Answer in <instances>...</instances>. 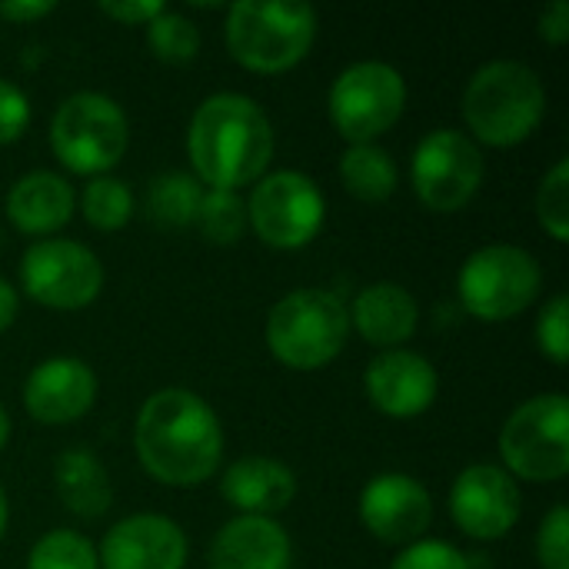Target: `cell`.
I'll list each match as a JSON object with an SVG mask.
<instances>
[{
  "label": "cell",
  "instance_id": "26",
  "mask_svg": "<svg viewBox=\"0 0 569 569\" xmlns=\"http://www.w3.org/2000/svg\"><path fill=\"white\" fill-rule=\"evenodd\" d=\"M193 223L207 243L233 247L247 233V200L233 190H203Z\"/></svg>",
  "mask_w": 569,
  "mask_h": 569
},
{
  "label": "cell",
  "instance_id": "14",
  "mask_svg": "<svg viewBox=\"0 0 569 569\" xmlns=\"http://www.w3.org/2000/svg\"><path fill=\"white\" fill-rule=\"evenodd\" d=\"M360 520L380 543L410 547L430 530L433 500L427 487L407 473H377L360 493Z\"/></svg>",
  "mask_w": 569,
  "mask_h": 569
},
{
  "label": "cell",
  "instance_id": "2",
  "mask_svg": "<svg viewBox=\"0 0 569 569\" xmlns=\"http://www.w3.org/2000/svg\"><path fill=\"white\" fill-rule=\"evenodd\" d=\"M277 150V133L263 107L243 93L207 97L187 127V157L207 190H240L257 183Z\"/></svg>",
  "mask_w": 569,
  "mask_h": 569
},
{
  "label": "cell",
  "instance_id": "24",
  "mask_svg": "<svg viewBox=\"0 0 569 569\" xmlns=\"http://www.w3.org/2000/svg\"><path fill=\"white\" fill-rule=\"evenodd\" d=\"M203 187L197 177L180 173V170H167L157 173L147 187V217L160 227V230H183L193 227L197 207H200Z\"/></svg>",
  "mask_w": 569,
  "mask_h": 569
},
{
  "label": "cell",
  "instance_id": "20",
  "mask_svg": "<svg viewBox=\"0 0 569 569\" xmlns=\"http://www.w3.org/2000/svg\"><path fill=\"white\" fill-rule=\"evenodd\" d=\"M223 500L240 517H277L297 497V477L287 463L273 457H240L223 470Z\"/></svg>",
  "mask_w": 569,
  "mask_h": 569
},
{
  "label": "cell",
  "instance_id": "10",
  "mask_svg": "<svg viewBox=\"0 0 569 569\" xmlns=\"http://www.w3.org/2000/svg\"><path fill=\"white\" fill-rule=\"evenodd\" d=\"M327 220V200L313 177L300 170H273L253 183L247 227L273 250L307 247Z\"/></svg>",
  "mask_w": 569,
  "mask_h": 569
},
{
  "label": "cell",
  "instance_id": "17",
  "mask_svg": "<svg viewBox=\"0 0 569 569\" xmlns=\"http://www.w3.org/2000/svg\"><path fill=\"white\" fill-rule=\"evenodd\" d=\"M97 403V373L77 357L37 363L23 383V407L43 427H63L87 417Z\"/></svg>",
  "mask_w": 569,
  "mask_h": 569
},
{
  "label": "cell",
  "instance_id": "22",
  "mask_svg": "<svg viewBox=\"0 0 569 569\" xmlns=\"http://www.w3.org/2000/svg\"><path fill=\"white\" fill-rule=\"evenodd\" d=\"M53 487L63 507L80 520H100L113 503L110 473L93 450L73 447L53 463Z\"/></svg>",
  "mask_w": 569,
  "mask_h": 569
},
{
  "label": "cell",
  "instance_id": "13",
  "mask_svg": "<svg viewBox=\"0 0 569 569\" xmlns=\"http://www.w3.org/2000/svg\"><path fill=\"white\" fill-rule=\"evenodd\" d=\"M523 510L517 480L493 463L467 467L450 490V517L473 540H503Z\"/></svg>",
  "mask_w": 569,
  "mask_h": 569
},
{
  "label": "cell",
  "instance_id": "29",
  "mask_svg": "<svg viewBox=\"0 0 569 569\" xmlns=\"http://www.w3.org/2000/svg\"><path fill=\"white\" fill-rule=\"evenodd\" d=\"M537 220L540 227L557 240L567 243L569 240V160H557L547 177L540 180L537 190Z\"/></svg>",
  "mask_w": 569,
  "mask_h": 569
},
{
  "label": "cell",
  "instance_id": "39",
  "mask_svg": "<svg viewBox=\"0 0 569 569\" xmlns=\"http://www.w3.org/2000/svg\"><path fill=\"white\" fill-rule=\"evenodd\" d=\"M7 440H10V417H7V410L0 407V450L7 447Z\"/></svg>",
  "mask_w": 569,
  "mask_h": 569
},
{
  "label": "cell",
  "instance_id": "4",
  "mask_svg": "<svg viewBox=\"0 0 569 569\" xmlns=\"http://www.w3.org/2000/svg\"><path fill=\"white\" fill-rule=\"evenodd\" d=\"M227 50L253 73L293 70L317 40V10L290 0H240L227 10Z\"/></svg>",
  "mask_w": 569,
  "mask_h": 569
},
{
  "label": "cell",
  "instance_id": "35",
  "mask_svg": "<svg viewBox=\"0 0 569 569\" xmlns=\"http://www.w3.org/2000/svg\"><path fill=\"white\" fill-rule=\"evenodd\" d=\"M537 33L553 43L563 47L569 40V0H553L550 7H543L540 20H537Z\"/></svg>",
  "mask_w": 569,
  "mask_h": 569
},
{
  "label": "cell",
  "instance_id": "37",
  "mask_svg": "<svg viewBox=\"0 0 569 569\" xmlns=\"http://www.w3.org/2000/svg\"><path fill=\"white\" fill-rule=\"evenodd\" d=\"M17 310H20V297H17V290L0 277V333L13 327Z\"/></svg>",
  "mask_w": 569,
  "mask_h": 569
},
{
  "label": "cell",
  "instance_id": "6",
  "mask_svg": "<svg viewBox=\"0 0 569 569\" xmlns=\"http://www.w3.org/2000/svg\"><path fill=\"white\" fill-rule=\"evenodd\" d=\"M130 120L123 107L97 90H77L50 117L53 157L80 177H107L127 153Z\"/></svg>",
  "mask_w": 569,
  "mask_h": 569
},
{
  "label": "cell",
  "instance_id": "38",
  "mask_svg": "<svg viewBox=\"0 0 569 569\" xmlns=\"http://www.w3.org/2000/svg\"><path fill=\"white\" fill-rule=\"evenodd\" d=\"M7 520H10V507H7V493H3V487H0V540H3V533H7Z\"/></svg>",
  "mask_w": 569,
  "mask_h": 569
},
{
  "label": "cell",
  "instance_id": "34",
  "mask_svg": "<svg viewBox=\"0 0 569 569\" xmlns=\"http://www.w3.org/2000/svg\"><path fill=\"white\" fill-rule=\"evenodd\" d=\"M100 10H103L110 20L123 23V27H147V23H150L153 17H160L167 7L157 3V0H103Z\"/></svg>",
  "mask_w": 569,
  "mask_h": 569
},
{
  "label": "cell",
  "instance_id": "28",
  "mask_svg": "<svg viewBox=\"0 0 569 569\" xmlns=\"http://www.w3.org/2000/svg\"><path fill=\"white\" fill-rule=\"evenodd\" d=\"M27 569H100V560L93 543L77 530H50L30 547Z\"/></svg>",
  "mask_w": 569,
  "mask_h": 569
},
{
  "label": "cell",
  "instance_id": "27",
  "mask_svg": "<svg viewBox=\"0 0 569 569\" xmlns=\"http://www.w3.org/2000/svg\"><path fill=\"white\" fill-rule=\"evenodd\" d=\"M147 43L160 63L183 67V63H193L200 53V30L187 13L167 7L160 17L147 23Z\"/></svg>",
  "mask_w": 569,
  "mask_h": 569
},
{
  "label": "cell",
  "instance_id": "11",
  "mask_svg": "<svg viewBox=\"0 0 569 569\" xmlns=\"http://www.w3.org/2000/svg\"><path fill=\"white\" fill-rule=\"evenodd\" d=\"M483 173H487L483 150L477 147L470 133L457 127L430 130L417 143L413 163H410L413 190L420 203L430 207L433 213L463 210L483 187Z\"/></svg>",
  "mask_w": 569,
  "mask_h": 569
},
{
  "label": "cell",
  "instance_id": "18",
  "mask_svg": "<svg viewBox=\"0 0 569 569\" xmlns=\"http://www.w3.org/2000/svg\"><path fill=\"white\" fill-rule=\"evenodd\" d=\"M293 547L270 517H233L210 543V569H290Z\"/></svg>",
  "mask_w": 569,
  "mask_h": 569
},
{
  "label": "cell",
  "instance_id": "3",
  "mask_svg": "<svg viewBox=\"0 0 569 569\" xmlns=\"http://www.w3.org/2000/svg\"><path fill=\"white\" fill-rule=\"evenodd\" d=\"M547 117V87L530 63L490 60L463 90V120L480 143L517 147L537 133Z\"/></svg>",
  "mask_w": 569,
  "mask_h": 569
},
{
  "label": "cell",
  "instance_id": "30",
  "mask_svg": "<svg viewBox=\"0 0 569 569\" xmlns=\"http://www.w3.org/2000/svg\"><path fill=\"white\" fill-rule=\"evenodd\" d=\"M537 347L543 357H550L557 367H567L569 360V300L567 293H557L543 303L537 317Z\"/></svg>",
  "mask_w": 569,
  "mask_h": 569
},
{
  "label": "cell",
  "instance_id": "21",
  "mask_svg": "<svg viewBox=\"0 0 569 569\" xmlns=\"http://www.w3.org/2000/svg\"><path fill=\"white\" fill-rule=\"evenodd\" d=\"M3 207L20 233L47 240L70 223L77 210V193L67 177L53 170H30L10 187Z\"/></svg>",
  "mask_w": 569,
  "mask_h": 569
},
{
  "label": "cell",
  "instance_id": "31",
  "mask_svg": "<svg viewBox=\"0 0 569 569\" xmlns=\"http://www.w3.org/2000/svg\"><path fill=\"white\" fill-rule=\"evenodd\" d=\"M540 569H569V510L557 503L537 530Z\"/></svg>",
  "mask_w": 569,
  "mask_h": 569
},
{
  "label": "cell",
  "instance_id": "32",
  "mask_svg": "<svg viewBox=\"0 0 569 569\" xmlns=\"http://www.w3.org/2000/svg\"><path fill=\"white\" fill-rule=\"evenodd\" d=\"M390 569H470V560L447 540H417L403 547Z\"/></svg>",
  "mask_w": 569,
  "mask_h": 569
},
{
  "label": "cell",
  "instance_id": "25",
  "mask_svg": "<svg viewBox=\"0 0 569 569\" xmlns=\"http://www.w3.org/2000/svg\"><path fill=\"white\" fill-rule=\"evenodd\" d=\"M77 203H80L83 220L100 233H113V230L127 227L133 217V207H137L130 183L120 177H110V173L90 177V183L80 190Z\"/></svg>",
  "mask_w": 569,
  "mask_h": 569
},
{
  "label": "cell",
  "instance_id": "15",
  "mask_svg": "<svg viewBox=\"0 0 569 569\" xmlns=\"http://www.w3.org/2000/svg\"><path fill=\"white\" fill-rule=\"evenodd\" d=\"M373 410L390 420H413L427 413L440 393L437 367L413 350H380L363 377Z\"/></svg>",
  "mask_w": 569,
  "mask_h": 569
},
{
  "label": "cell",
  "instance_id": "8",
  "mask_svg": "<svg viewBox=\"0 0 569 569\" xmlns=\"http://www.w3.org/2000/svg\"><path fill=\"white\" fill-rule=\"evenodd\" d=\"M503 470L527 483H557L569 473L567 393H537L520 403L500 430Z\"/></svg>",
  "mask_w": 569,
  "mask_h": 569
},
{
  "label": "cell",
  "instance_id": "5",
  "mask_svg": "<svg viewBox=\"0 0 569 569\" xmlns=\"http://www.w3.org/2000/svg\"><path fill=\"white\" fill-rule=\"evenodd\" d=\"M350 337L347 303L323 287H303L280 297L263 327L267 350L290 370H320L333 363Z\"/></svg>",
  "mask_w": 569,
  "mask_h": 569
},
{
  "label": "cell",
  "instance_id": "1",
  "mask_svg": "<svg viewBox=\"0 0 569 569\" xmlns=\"http://www.w3.org/2000/svg\"><path fill=\"white\" fill-rule=\"evenodd\" d=\"M140 467L163 487H200L223 463V427L217 410L187 387L150 393L133 423Z\"/></svg>",
  "mask_w": 569,
  "mask_h": 569
},
{
  "label": "cell",
  "instance_id": "9",
  "mask_svg": "<svg viewBox=\"0 0 569 569\" xmlns=\"http://www.w3.org/2000/svg\"><path fill=\"white\" fill-rule=\"evenodd\" d=\"M407 107V80L383 60H360L337 73L327 110L347 143H377Z\"/></svg>",
  "mask_w": 569,
  "mask_h": 569
},
{
  "label": "cell",
  "instance_id": "12",
  "mask_svg": "<svg viewBox=\"0 0 569 569\" xmlns=\"http://www.w3.org/2000/svg\"><path fill=\"white\" fill-rule=\"evenodd\" d=\"M20 287L47 310H83L103 290V263L77 240L47 237L23 250Z\"/></svg>",
  "mask_w": 569,
  "mask_h": 569
},
{
  "label": "cell",
  "instance_id": "7",
  "mask_svg": "<svg viewBox=\"0 0 569 569\" xmlns=\"http://www.w3.org/2000/svg\"><path fill=\"white\" fill-rule=\"evenodd\" d=\"M543 287L537 257L513 243H490L467 257L457 273V297L463 310L483 323H503L523 313Z\"/></svg>",
  "mask_w": 569,
  "mask_h": 569
},
{
  "label": "cell",
  "instance_id": "33",
  "mask_svg": "<svg viewBox=\"0 0 569 569\" xmlns=\"http://www.w3.org/2000/svg\"><path fill=\"white\" fill-rule=\"evenodd\" d=\"M30 127V100L27 93L0 77V147L17 143Z\"/></svg>",
  "mask_w": 569,
  "mask_h": 569
},
{
  "label": "cell",
  "instance_id": "36",
  "mask_svg": "<svg viewBox=\"0 0 569 569\" xmlns=\"http://www.w3.org/2000/svg\"><path fill=\"white\" fill-rule=\"evenodd\" d=\"M57 3L53 0H0V17L10 23H37L47 13H53Z\"/></svg>",
  "mask_w": 569,
  "mask_h": 569
},
{
  "label": "cell",
  "instance_id": "19",
  "mask_svg": "<svg viewBox=\"0 0 569 569\" xmlns=\"http://www.w3.org/2000/svg\"><path fill=\"white\" fill-rule=\"evenodd\" d=\"M347 313L350 330H357L370 347L380 350H400L420 327V307L413 293L390 280L363 287L347 307Z\"/></svg>",
  "mask_w": 569,
  "mask_h": 569
},
{
  "label": "cell",
  "instance_id": "16",
  "mask_svg": "<svg viewBox=\"0 0 569 569\" xmlns=\"http://www.w3.org/2000/svg\"><path fill=\"white\" fill-rule=\"evenodd\" d=\"M187 533L160 513H133L113 523L97 550L103 569H183Z\"/></svg>",
  "mask_w": 569,
  "mask_h": 569
},
{
  "label": "cell",
  "instance_id": "23",
  "mask_svg": "<svg viewBox=\"0 0 569 569\" xmlns=\"http://www.w3.org/2000/svg\"><path fill=\"white\" fill-rule=\"evenodd\" d=\"M340 180L350 197L363 203H383L397 193V160L380 143H350L340 157Z\"/></svg>",
  "mask_w": 569,
  "mask_h": 569
}]
</instances>
